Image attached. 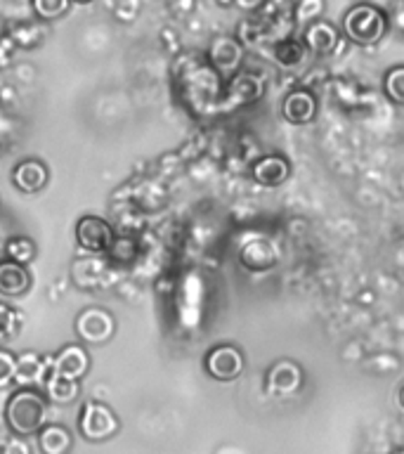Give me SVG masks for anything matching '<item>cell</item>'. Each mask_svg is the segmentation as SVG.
Wrapping results in <instances>:
<instances>
[{
    "mask_svg": "<svg viewBox=\"0 0 404 454\" xmlns=\"http://www.w3.org/2000/svg\"><path fill=\"white\" fill-rule=\"evenodd\" d=\"M7 426L17 435H34L45 424V403L34 390H19L7 403Z\"/></svg>",
    "mask_w": 404,
    "mask_h": 454,
    "instance_id": "6da1fadb",
    "label": "cell"
},
{
    "mask_svg": "<svg viewBox=\"0 0 404 454\" xmlns=\"http://www.w3.org/2000/svg\"><path fill=\"white\" fill-rule=\"evenodd\" d=\"M388 28L383 12L374 5H357L346 14L343 31L357 45H376Z\"/></svg>",
    "mask_w": 404,
    "mask_h": 454,
    "instance_id": "7a4b0ae2",
    "label": "cell"
},
{
    "mask_svg": "<svg viewBox=\"0 0 404 454\" xmlns=\"http://www.w3.org/2000/svg\"><path fill=\"white\" fill-rule=\"evenodd\" d=\"M78 426H81V433L88 440H106L119 431V419H116V414L106 404L88 403L81 410Z\"/></svg>",
    "mask_w": 404,
    "mask_h": 454,
    "instance_id": "3957f363",
    "label": "cell"
},
{
    "mask_svg": "<svg viewBox=\"0 0 404 454\" xmlns=\"http://www.w3.org/2000/svg\"><path fill=\"white\" fill-rule=\"evenodd\" d=\"M244 369V357L234 346H218L206 355V372L218 381H234Z\"/></svg>",
    "mask_w": 404,
    "mask_h": 454,
    "instance_id": "277c9868",
    "label": "cell"
},
{
    "mask_svg": "<svg viewBox=\"0 0 404 454\" xmlns=\"http://www.w3.org/2000/svg\"><path fill=\"white\" fill-rule=\"evenodd\" d=\"M76 239L85 251L99 254V251H105V248L112 247L113 232H112V227H109V223H105L102 218L85 215V218L78 220Z\"/></svg>",
    "mask_w": 404,
    "mask_h": 454,
    "instance_id": "5b68a950",
    "label": "cell"
},
{
    "mask_svg": "<svg viewBox=\"0 0 404 454\" xmlns=\"http://www.w3.org/2000/svg\"><path fill=\"white\" fill-rule=\"evenodd\" d=\"M76 332L83 340L90 343H105L113 333V319L109 312L99 310V308H90L83 310L76 319Z\"/></svg>",
    "mask_w": 404,
    "mask_h": 454,
    "instance_id": "8992f818",
    "label": "cell"
},
{
    "mask_svg": "<svg viewBox=\"0 0 404 454\" xmlns=\"http://www.w3.org/2000/svg\"><path fill=\"white\" fill-rule=\"evenodd\" d=\"M303 383V372L293 362L284 360L276 362L275 367L268 372V393L276 397L293 395Z\"/></svg>",
    "mask_w": 404,
    "mask_h": 454,
    "instance_id": "52a82bcc",
    "label": "cell"
},
{
    "mask_svg": "<svg viewBox=\"0 0 404 454\" xmlns=\"http://www.w3.org/2000/svg\"><path fill=\"white\" fill-rule=\"evenodd\" d=\"M282 112L284 119L291 121V123H296V126H303V123H310V121L315 119V114H317V102H315V98H312L307 90H296L284 99Z\"/></svg>",
    "mask_w": 404,
    "mask_h": 454,
    "instance_id": "ba28073f",
    "label": "cell"
},
{
    "mask_svg": "<svg viewBox=\"0 0 404 454\" xmlns=\"http://www.w3.org/2000/svg\"><path fill=\"white\" fill-rule=\"evenodd\" d=\"M305 45L315 55H331L338 45V31L329 21H312L310 27L305 28Z\"/></svg>",
    "mask_w": 404,
    "mask_h": 454,
    "instance_id": "9c48e42d",
    "label": "cell"
},
{
    "mask_svg": "<svg viewBox=\"0 0 404 454\" xmlns=\"http://www.w3.org/2000/svg\"><path fill=\"white\" fill-rule=\"evenodd\" d=\"M276 254L275 244H269L265 239L248 241L246 247L241 248V262L246 265L248 270H269L276 265Z\"/></svg>",
    "mask_w": 404,
    "mask_h": 454,
    "instance_id": "30bf717a",
    "label": "cell"
},
{
    "mask_svg": "<svg viewBox=\"0 0 404 454\" xmlns=\"http://www.w3.org/2000/svg\"><path fill=\"white\" fill-rule=\"evenodd\" d=\"M253 177L265 187L282 184L289 177V161L284 156H262L253 166Z\"/></svg>",
    "mask_w": 404,
    "mask_h": 454,
    "instance_id": "8fae6325",
    "label": "cell"
},
{
    "mask_svg": "<svg viewBox=\"0 0 404 454\" xmlns=\"http://www.w3.org/2000/svg\"><path fill=\"white\" fill-rule=\"evenodd\" d=\"M55 372L78 381L88 372V353L81 346H66L62 353L57 355Z\"/></svg>",
    "mask_w": 404,
    "mask_h": 454,
    "instance_id": "7c38bea8",
    "label": "cell"
},
{
    "mask_svg": "<svg viewBox=\"0 0 404 454\" xmlns=\"http://www.w3.org/2000/svg\"><path fill=\"white\" fill-rule=\"evenodd\" d=\"M28 272L24 265L12 261H0V294L5 296H19L28 289Z\"/></svg>",
    "mask_w": 404,
    "mask_h": 454,
    "instance_id": "4fadbf2b",
    "label": "cell"
},
{
    "mask_svg": "<svg viewBox=\"0 0 404 454\" xmlns=\"http://www.w3.org/2000/svg\"><path fill=\"white\" fill-rule=\"evenodd\" d=\"M12 180L21 192L31 194V192H38L45 187V183H48V170H45V166L41 161H24L14 168Z\"/></svg>",
    "mask_w": 404,
    "mask_h": 454,
    "instance_id": "5bb4252c",
    "label": "cell"
},
{
    "mask_svg": "<svg viewBox=\"0 0 404 454\" xmlns=\"http://www.w3.org/2000/svg\"><path fill=\"white\" fill-rule=\"evenodd\" d=\"M38 447L43 454H66L71 450V435L64 426H45L38 433Z\"/></svg>",
    "mask_w": 404,
    "mask_h": 454,
    "instance_id": "9a60e30c",
    "label": "cell"
},
{
    "mask_svg": "<svg viewBox=\"0 0 404 454\" xmlns=\"http://www.w3.org/2000/svg\"><path fill=\"white\" fill-rule=\"evenodd\" d=\"M211 57H213V64L222 71H229L234 69L241 59V48L232 38H220L211 50Z\"/></svg>",
    "mask_w": 404,
    "mask_h": 454,
    "instance_id": "2e32d148",
    "label": "cell"
},
{
    "mask_svg": "<svg viewBox=\"0 0 404 454\" xmlns=\"http://www.w3.org/2000/svg\"><path fill=\"white\" fill-rule=\"evenodd\" d=\"M45 386H48V395L52 397L55 403H71V400L78 395V381L57 374V372H52V374L48 376V383H45Z\"/></svg>",
    "mask_w": 404,
    "mask_h": 454,
    "instance_id": "e0dca14e",
    "label": "cell"
},
{
    "mask_svg": "<svg viewBox=\"0 0 404 454\" xmlns=\"http://www.w3.org/2000/svg\"><path fill=\"white\" fill-rule=\"evenodd\" d=\"M303 57H305V48L298 41H293V38L279 41L275 45V59L282 64V67H286V69L298 67V64L303 62Z\"/></svg>",
    "mask_w": 404,
    "mask_h": 454,
    "instance_id": "ac0fdd59",
    "label": "cell"
},
{
    "mask_svg": "<svg viewBox=\"0 0 404 454\" xmlns=\"http://www.w3.org/2000/svg\"><path fill=\"white\" fill-rule=\"evenodd\" d=\"M21 329V317L19 312L10 308V305L0 303V343L12 340Z\"/></svg>",
    "mask_w": 404,
    "mask_h": 454,
    "instance_id": "d6986e66",
    "label": "cell"
},
{
    "mask_svg": "<svg viewBox=\"0 0 404 454\" xmlns=\"http://www.w3.org/2000/svg\"><path fill=\"white\" fill-rule=\"evenodd\" d=\"M7 255H10V261L19 262V265L34 261V255H35L34 241L27 239V237H14V239L7 241Z\"/></svg>",
    "mask_w": 404,
    "mask_h": 454,
    "instance_id": "ffe728a7",
    "label": "cell"
},
{
    "mask_svg": "<svg viewBox=\"0 0 404 454\" xmlns=\"http://www.w3.org/2000/svg\"><path fill=\"white\" fill-rule=\"evenodd\" d=\"M385 92L397 105H404V67H397L385 78Z\"/></svg>",
    "mask_w": 404,
    "mask_h": 454,
    "instance_id": "44dd1931",
    "label": "cell"
},
{
    "mask_svg": "<svg viewBox=\"0 0 404 454\" xmlns=\"http://www.w3.org/2000/svg\"><path fill=\"white\" fill-rule=\"evenodd\" d=\"M43 364L35 357L27 355L24 360L17 362V379L19 381H41Z\"/></svg>",
    "mask_w": 404,
    "mask_h": 454,
    "instance_id": "7402d4cb",
    "label": "cell"
},
{
    "mask_svg": "<svg viewBox=\"0 0 404 454\" xmlns=\"http://www.w3.org/2000/svg\"><path fill=\"white\" fill-rule=\"evenodd\" d=\"M12 379H17V360L14 355L0 350V388H5Z\"/></svg>",
    "mask_w": 404,
    "mask_h": 454,
    "instance_id": "603a6c76",
    "label": "cell"
},
{
    "mask_svg": "<svg viewBox=\"0 0 404 454\" xmlns=\"http://www.w3.org/2000/svg\"><path fill=\"white\" fill-rule=\"evenodd\" d=\"M34 10L41 14L43 20H55L57 14H62L69 10V3H50V0H35L34 3Z\"/></svg>",
    "mask_w": 404,
    "mask_h": 454,
    "instance_id": "cb8c5ba5",
    "label": "cell"
},
{
    "mask_svg": "<svg viewBox=\"0 0 404 454\" xmlns=\"http://www.w3.org/2000/svg\"><path fill=\"white\" fill-rule=\"evenodd\" d=\"M3 454H31V450L21 438H10L3 445Z\"/></svg>",
    "mask_w": 404,
    "mask_h": 454,
    "instance_id": "d4e9b609",
    "label": "cell"
},
{
    "mask_svg": "<svg viewBox=\"0 0 404 454\" xmlns=\"http://www.w3.org/2000/svg\"><path fill=\"white\" fill-rule=\"evenodd\" d=\"M322 12V3H303V5L298 7V20H317V14Z\"/></svg>",
    "mask_w": 404,
    "mask_h": 454,
    "instance_id": "484cf974",
    "label": "cell"
},
{
    "mask_svg": "<svg viewBox=\"0 0 404 454\" xmlns=\"http://www.w3.org/2000/svg\"><path fill=\"white\" fill-rule=\"evenodd\" d=\"M397 403H400V407L404 410V386H402V390H400V397H397Z\"/></svg>",
    "mask_w": 404,
    "mask_h": 454,
    "instance_id": "4316f807",
    "label": "cell"
},
{
    "mask_svg": "<svg viewBox=\"0 0 404 454\" xmlns=\"http://www.w3.org/2000/svg\"><path fill=\"white\" fill-rule=\"evenodd\" d=\"M392 454H404V450H397V452H392Z\"/></svg>",
    "mask_w": 404,
    "mask_h": 454,
    "instance_id": "83f0119b",
    "label": "cell"
}]
</instances>
